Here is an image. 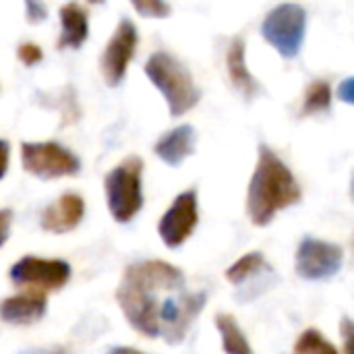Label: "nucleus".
Wrapping results in <instances>:
<instances>
[{"mask_svg": "<svg viewBox=\"0 0 354 354\" xmlns=\"http://www.w3.org/2000/svg\"><path fill=\"white\" fill-rule=\"evenodd\" d=\"M303 199V189L286 162L268 145H259L257 166L247 189V216L263 228L272 224L278 212L288 209Z\"/></svg>", "mask_w": 354, "mask_h": 354, "instance_id": "f257e3e1", "label": "nucleus"}, {"mask_svg": "<svg viewBox=\"0 0 354 354\" xmlns=\"http://www.w3.org/2000/svg\"><path fill=\"white\" fill-rule=\"evenodd\" d=\"M131 4L145 19H166L172 12L168 0H131Z\"/></svg>", "mask_w": 354, "mask_h": 354, "instance_id": "4be33fe9", "label": "nucleus"}, {"mask_svg": "<svg viewBox=\"0 0 354 354\" xmlns=\"http://www.w3.org/2000/svg\"><path fill=\"white\" fill-rule=\"evenodd\" d=\"M340 334H342V344L344 354H354V322L351 317H344L340 324Z\"/></svg>", "mask_w": 354, "mask_h": 354, "instance_id": "393cba45", "label": "nucleus"}, {"mask_svg": "<svg viewBox=\"0 0 354 354\" xmlns=\"http://www.w3.org/2000/svg\"><path fill=\"white\" fill-rule=\"evenodd\" d=\"M122 282L149 292H176L187 288L183 270L162 259H143L127 266Z\"/></svg>", "mask_w": 354, "mask_h": 354, "instance_id": "f8f14e48", "label": "nucleus"}, {"mask_svg": "<svg viewBox=\"0 0 354 354\" xmlns=\"http://www.w3.org/2000/svg\"><path fill=\"white\" fill-rule=\"evenodd\" d=\"M87 2H91V4H102L104 0H87Z\"/></svg>", "mask_w": 354, "mask_h": 354, "instance_id": "2f4dec72", "label": "nucleus"}, {"mask_svg": "<svg viewBox=\"0 0 354 354\" xmlns=\"http://www.w3.org/2000/svg\"><path fill=\"white\" fill-rule=\"evenodd\" d=\"M17 354H73L68 353L66 348L62 346H50V348H25V351H19Z\"/></svg>", "mask_w": 354, "mask_h": 354, "instance_id": "c85d7f7f", "label": "nucleus"}, {"mask_svg": "<svg viewBox=\"0 0 354 354\" xmlns=\"http://www.w3.org/2000/svg\"><path fill=\"white\" fill-rule=\"evenodd\" d=\"M292 354H340L338 348L317 330L309 328L305 330L297 342H295V351Z\"/></svg>", "mask_w": 354, "mask_h": 354, "instance_id": "412c9836", "label": "nucleus"}, {"mask_svg": "<svg viewBox=\"0 0 354 354\" xmlns=\"http://www.w3.org/2000/svg\"><path fill=\"white\" fill-rule=\"evenodd\" d=\"M216 328L222 338V348L226 354H255L245 332L236 324V319L228 313H218L216 315Z\"/></svg>", "mask_w": 354, "mask_h": 354, "instance_id": "6ab92c4d", "label": "nucleus"}, {"mask_svg": "<svg viewBox=\"0 0 354 354\" xmlns=\"http://www.w3.org/2000/svg\"><path fill=\"white\" fill-rule=\"evenodd\" d=\"M83 216L85 199L77 193H64L41 212L39 224L46 232L66 234L83 222Z\"/></svg>", "mask_w": 354, "mask_h": 354, "instance_id": "ddd939ff", "label": "nucleus"}, {"mask_svg": "<svg viewBox=\"0 0 354 354\" xmlns=\"http://www.w3.org/2000/svg\"><path fill=\"white\" fill-rule=\"evenodd\" d=\"M351 199L354 201V174H353V178H351Z\"/></svg>", "mask_w": 354, "mask_h": 354, "instance_id": "7c9ffc66", "label": "nucleus"}, {"mask_svg": "<svg viewBox=\"0 0 354 354\" xmlns=\"http://www.w3.org/2000/svg\"><path fill=\"white\" fill-rule=\"evenodd\" d=\"M226 71L230 77L232 87L247 100L251 102L259 93V81L247 66V44L245 37H232L228 50H226Z\"/></svg>", "mask_w": 354, "mask_h": 354, "instance_id": "2eb2a0df", "label": "nucleus"}, {"mask_svg": "<svg viewBox=\"0 0 354 354\" xmlns=\"http://www.w3.org/2000/svg\"><path fill=\"white\" fill-rule=\"evenodd\" d=\"M195 145H197V133H195V129L191 124H180V127H174L172 131L164 133L156 141L153 151H156V156L164 164L176 168L189 156L195 153Z\"/></svg>", "mask_w": 354, "mask_h": 354, "instance_id": "dca6fc26", "label": "nucleus"}, {"mask_svg": "<svg viewBox=\"0 0 354 354\" xmlns=\"http://www.w3.org/2000/svg\"><path fill=\"white\" fill-rule=\"evenodd\" d=\"M58 21H60V33L56 39L58 50H77L87 41L89 19H87V10L81 4L68 2L60 6Z\"/></svg>", "mask_w": 354, "mask_h": 354, "instance_id": "f3484780", "label": "nucleus"}, {"mask_svg": "<svg viewBox=\"0 0 354 354\" xmlns=\"http://www.w3.org/2000/svg\"><path fill=\"white\" fill-rule=\"evenodd\" d=\"M344 261V251L342 247L319 241L313 236H305L297 249V259L295 268L299 278L309 280V282H326L334 278Z\"/></svg>", "mask_w": 354, "mask_h": 354, "instance_id": "1a4fd4ad", "label": "nucleus"}, {"mask_svg": "<svg viewBox=\"0 0 354 354\" xmlns=\"http://www.w3.org/2000/svg\"><path fill=\"white\" fill-rule=\"evenodd\" d=\"M17 56H19V60H21L25 66H35V64H39V62L44 60L41 48H39L37 44H33V41H23V44L19 46V50H17Z\"/></svg>", "mask_w": 354, "mask_h": 354, "instance_id": "5701e85b", "label": "nucleus"}, {"mask_svg": "<svg viewBox=\"0 0 354 354\" xmlns=\"http://www.w3.org/2000/svg\"><path fill=\"white\" fill-rule=\"evenodd\" d=\"M8 278L23 292L50 295L68 284L71 266L62 259L25 255L8 270Z\"/></svg>", "mask_w": 354, "mask_h": 354, "instance_id": "423d86ee", "label": "nucleus"}, {"mask_svg": "<svg viewBox=\"0 0 354 354\" xmlns=\"http://www.w3.org/2000/svg\"><path fill=\"white\" fill-rule=\"evenodd\" d=\"M46 309H48L46 295L21 292L0 303V319L10 326H31L46 315Z\"/></svg>", "mask_w": 354, "mask_h": 354, "instance_id": "4468645a", "label": "nucleus"}, {"mask_svg": "<svg viewBox=\"0 0 354 354\" xmlns=\"http://www.w3.org/2000/svg\"><path fill=\"white\" fill-rule=\"evenodd\" d=\"M21 164L25 172L41 180L77 176L81 172L79 156L56 141H23Z\"/></svg>", "mask_w": 354, "mask_h": 354, "instance_id": "39448f33", "label": "nucleus"}, {"mask_svg": "<svg viewBox=\"0 0 354 354\" xmlns=\"http://www.w3.org/2000/svg\"><path fill=\"white\" fill-rule=\"evenodd\" d=\"M139 44L137 27L131 19H120L100 58V71L108 87H118L135 58Z\"/></svg>", "mask_w": 354, "mask_h": 354, "instance_id": "6e6552de", "label": "nucleus"}, {"mask_svg": "<svg viewBox=\"0 0 354 354\" xmlns=\"http://www.w3.org/2000/svg\"><path fill=\"white\" fill-rule=\"evenodd\" d=\"M106 354H145L137 348H129V346H116V348H110Z\"/></svg>", "mask_w": 354, "mask_h": 354, "instance_id": "c756f323", "label": "nucleus"}, {"mask_svg": "<svg viewBox=\"0 0 354 354\" xmlns=\"http://www.w3.org/2000/svg\"><path fill=\"white\" fill-rule=\"evenodd\" d=\"M199 224V199L197 191L189 189L176 195L170 207L164 212L158 224V234L168 249L183 247Z\"/></svg>", "mask_w": 354, "mask_h": 354, "instance_id": "9b49d317", "label": "nucleus"}, {"mask_svg": "<svg viewBox=\"0 0 354 354\" xmlns=\"http://www.w3.org/2000/svg\"><path fill=\"white\" fill-rule=\"evenodd\" d=\"M272 278H274V268L266 261L263 253L259 251H251L243 255L226 270V280L241 290L251 286L253 280L259 282V280H272Z\"/></svg>", "mask_w": 354, "mask_h": 354, "instance_id": "a211bd4d", "label": "nucleus"}, {"mask_svg": "<svg viewBox=\"0 0 354 354\" xmlns=\"http://www.w3.org/2000/svg\"><path fill=\"white\" fill-rule=\"evenodd\" d=\"M106 203L118 224H129L143 207V160L129 156L104 178Z\"/></svg>", "mask_w": 354, "mask_h": 354, "instance_id": "7ed1b4c3", "label": "nucleus"}, {"mask_svg": "<svg viewBox=\"0 0 354 354\" xmlns=\"http://www.w3.org/2000/svg\"><path fill=\"white\" fill-rule=\"evenodd\" d=\"M338 100L348 104V106H354V77H346L340 85H338V91H336Z\"/></svg>", "mask_w": 354, "mask_h": 354, "instance_id": "a878e982", "label": "nucleus"}, {"mask_svg": "<svg viewBox=\"0 0 354 354\" xmlns=\"http://www.w3.org/2000/svg\"><path fill=\"white\" fill-rule=\"evenodd\" d=\"M307 33V10L297 2H282L274 6L263 23L261 35L263 39L282 56V58H297Z\"/></svg>", "mask_w": 354, "mask_h": 354, "instance_id": "20e7f679", "label": "nucleus"}, {"mask_svg": "<svg viewBox=\"0 0 354 354\" xmlns=\"http://www.w3.org/2000/svg\"><path fill=\"white\" fill-rule=\"evenodd\" d=\"M351 249H353V255H354V234H353V239H351Z\"/></svg>", "mask_w": 354, "mask_h": 354, "instance_id": "473e14b6", "label": "nucleus"}, {"mask_svg": "<svg viewBox=\"0 0 354 354\" xmlns=\"http://www.w3.org/2000/svg\"><path fill=\"white\" fill-rule=\"evenodd\" d=\"M116 301L133 330L147 338H160V292H149L120 282Z\"/></svg>", "mask_w": 354, "mask_h": 354, "instance_id": "9d476101", "label": "nucleus"}, {"mask_svg": "<svg viewBox=\"0 0 354 354\" xmlns=\"http://www.w3.org/2000/svg\"><path fill=\"white\" fill-rule=\"evenodd\" d=\"M8 162H10V145H8V141L0 139V180L4 178V174L8 170Z\"/></svg>", "mask_w": 354, "mask_h": 354, "instance_id": "cd10ccee", "label": "nucleus"}, {"mask_svg": "<svg viewBox=\"0 0 354 354\" xmlns=\"http://www.w3.org/2000/svg\"><path fill=\"white\" fill-rule=\"evenodd\" d=\"M25 2V19L27 23H41L48 19V6L44 0H23Z\"/></svg>", "mask_w": 354, "mask_h": 354, "instance_id": "b1692460", "label": "nucleus"}, {"mask_svg": "<svg viewBox=\"0 0 354 354\" xmlns=\"http://www.w3.org/2000/svg\"><path fill=\"white\" fill-rule=\"evenodd\" d=\"M332 108V87L328 81H311L309 87L305 89L303 104H301V116H315V114H326Z\"/></svg>", "mask_w": 354, "mask_h": 354, "instance_id": "aec40b11", "label": "nucleus"}, {"mask_svg": "<svg viewBox=\"0 0 354 354\" xmlns=\"http://www.w3.org/2000/svg\"><path fill=\"white\" fill-rule=\"evenodd\" d=\"M143 71L153 87L164 95L172 118L185 116L199 104L201 89L197 87L191 71L174 54L164 50L153 52L147 58Z\"/></svg>", "mask_w": 354, "mask_h": 354, "instance_id": "f03ea898", "label": "nucleus"}, {"mask_svg": "<svg viewBox=\"0 0 354 354\" xmlns=\"http://www.w3.org/2000/svg\"><path fill=\"white\" fill-rule=\"evenodd\" d=\"M12 212L10 209H0V249L6 245L10 236V226H12Z\"/></svg>", "mask_w": 354, "mask_h": 354, "instance_id": "bb28decb", "label": "nucleus"}, {"mask_svg": "<svg viewBox=\"0 0 354 354\" xmlns=\"http://www.w3.org/2000/svg\"><path fill=\"white\" fill-rule=\"evenodd\" d=\"M207 303V292H189L187 288L170 292L160 305V338L168 344H180L193 322Z\"/></svg>", "mask_w": 354, "mask_h": 354, "instance_id": "0eeeda50", "label": "nucleus"}]
</instances>
